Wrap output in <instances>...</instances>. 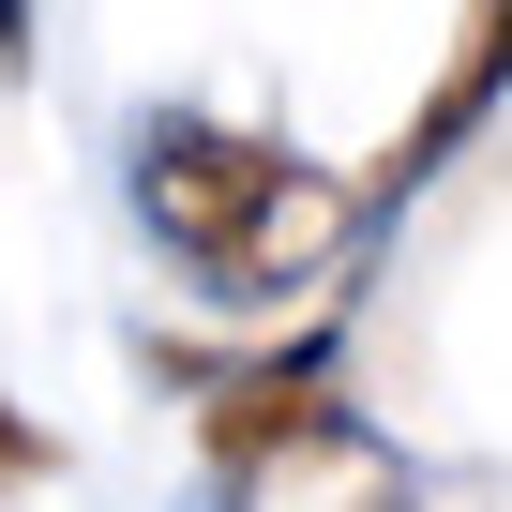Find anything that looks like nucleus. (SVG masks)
Segmentation results:
<instances>
[{
  "mask_svg": "<svg viewBox=\"0 0 512 512\" xmlns=\"http://www.w3.org/2000/svg\"><path fill=\"white\" fill-rule=\"evenodd\" d=\"M226 512H407V467L377 452L362 407H332V422L272 437L256 467H226Z\"/></svg>",
  "mask_w": 512,
  "mask_h": 512,
  "instance_id": "f03ea898",
  "label": "nucleus"
},
{
  "mask_svg": "<svg viewBox=\"0 0 512 512\" xmlns=\"http://www.w3.org/2000/svg\"><path fill=\"white\" fill-rule=\"evenodd\" d=\"M31 61V0H0V76H16Z\"/></svg>",
  "mask_w": 512,
  "mask_h": 512,
  "instance_id": "20e7f679",
  "label": "nucleus"
},
{
  "mask_svg": "<svg viewBox=\"0 0 512 512\" xmlns=\"http://www.w3.org/2000/svg\"><path fill=\"white\" fill-rule=\"evenodd\" d=\"M136 226H151L166 256H196L226 302H287L317 256L362 226V196L302 181L272 136H226V121H136Z\"/></svg>",
  "mask_w": 512,
  "mask_h": 512,
  "instance_id": "f257e3e1",
  "label": "nucleus"
},
{
  "mask_svg": "<svg viewBox=\"0 0 512 512\" xmlns=\"http://www.w3.org/2000/svg\"><path fill=\"white\" fill-rule=\"evenodd\" d=\"M31 467H46V437H31L16 407H0V482H31Z\"/></svg>",
  "mask_w": 512,
  "mask_h": 512,
  "instance_id": "7ed1b4c3",
  "label": "nucleus"
},
{
  "mask_svg": "<svg viewBox=\"0 0 512 512\" xmlns=\"http://www.w3.org/2000/svg\"><path fill=\"white\" fill-rule=\"evenodd\" d=\"M497 16H512V0H497Z\"/></svg>",
  "mask_w": 512,
  "mask_h": 512,
  "instance_id": "39448f33",
  "label": "nucleus"
}]
</instances>
